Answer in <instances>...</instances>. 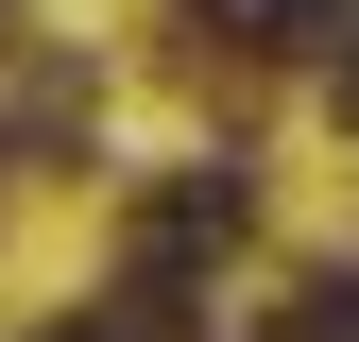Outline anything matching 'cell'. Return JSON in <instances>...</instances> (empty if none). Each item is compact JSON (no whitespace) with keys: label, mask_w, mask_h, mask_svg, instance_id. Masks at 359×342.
Here are the masks:
<instances>
[{"label":"cell","mask_w":359,"mask_h":342,"mask_svg":"<svg viewBox=\"0 0 359 342\" xmlns=\"http://www.w3.org/2000/svg\"><path fill=\"white\" fill-rule=\"evenodd\" d=\"M205 18H222V34H257V52H308L342 0H205Z\"/></svg>","instance_id":"obj_4"},{"label":"cell","mask_w":359,"mask_h":342,"mask_svg":"<svg viewBox=\"0 0 359 342\" xmlns=\"http://www.w3.org/2000/svg\"><path fill=\"white\" fill-rule=\"evenodd\" d=\"M342 120H359V52H342Z\"/></svg>","instance_id":"obj_6"},{"label":"cell","mask_w":359,"mask_h":342,"mask_svg":"<svg viewBox=\"0 0 359 342\" xmlns=\"http://www.w3.org/2000/svg\"><path fill=\"white\" fill-rule=\"evenodd\" d=\"M86 137V69L69 52H18V69H0V154H69Z\"/></svg>","instance_id":"obj_2"},{"label":"cell","mask_w":359,"mask_h":342,"mask_svg":"<svg viewBox=\"0 0 359 342\" xmlns=\"http://www.w3.org/2000/svg\"><path fill=\"white\" fill-rule=\"evenodd\" d=\"M240 223H257L240 154H189V171H171V189L137 205V256H154V274H189V256H205V240H240Z\"/></svg>","instance_id":"obj_1"},{"label":"cell","mask_w":359,"mask_h":342,"mask_svg":"<svg viewBox=\"0 0 359 342\" xmlns=\"http://www.w3.org/2000/svg\"><path fill=\"white\" fill-rule=\"evenodd\" d=\"M52 342H189V291H171V274H154V256H137V274H120V291H103V308H69Z\"/></svg>","instance_id":"obj_3"},{"label":"cell","mask_w":359,"mask_h":342,"mask_svg":"<svg viewBox=\"0 0 359 342\" xmlns=\"http://www.w3.org/2000/svg\"><path fill=\"white\" fill-rule=\"evenodd\" d=\"M291 342H359V274H308L291 291Z\"/></svg>","instance_id":"obj_5"}]
</instances>
